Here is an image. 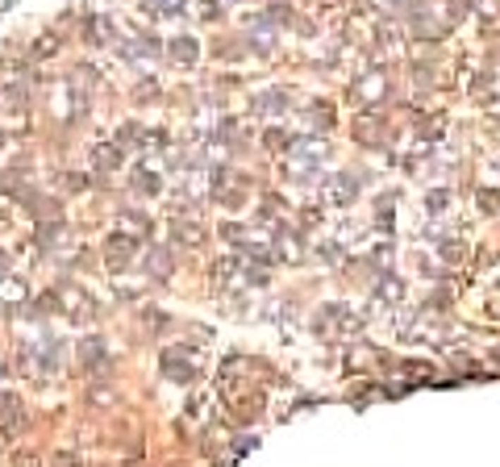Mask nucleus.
<instances>
[{"instance_id":"obj_1","label":"nucleus","mask_w":500,"mask_h":467,"mask_svg":"<svg viewBox=\"0 0 500 467\" xmlns=\"http://www.w3.org/2000/svg\"><path fill=\"white\" fill-rule=\"evenodd\" d=\"M163 372L171 375V380H180V384H192V380H196V355L183 351V346H171V351L163 355Z\"/></svg>"},{"instance_id":"obj_2","label":"nucleus","mask_w":500,"mask_h":467,"mask_svg":"<svg viewBox=\"0 0 500 467\" xmlns=\"http://www.w3.org/2000/svg\"><path fill=\"white\" fill-rule=\"evenodd\" d=\"M134 246H138V238H130V233H121V230L109 238V250H104V255H109V267H117V276H121V267L130 263Z\"/></svg>"},{"instance_id":"obj_3","label":"nucleus","mask_w":500,"mask_h":467,"mask_svg":"<svg viewBox=\"0 0 500 467\" xmlns=\"http://www.w3.org/2000/svg\"><path fill=\"white\" fill-rule=\"evenodd\" d=\"M171 238H176L180 246H200V242H205V226L192 222V217H188V222L176 217V222H171Z\"/></svg>"},{"instance_id":"obj_4","label":"nucleus","mask_w":500,"mask_h":467,"mask_svg":"<svg viewBox=\"0 0 500 467\" xmlns=\"http://www.w3.org/2000/svg\"><path fill=\"white\" fill-rule=\"evenodd\" d=\"M92 163H96L100 171H117V167H121V146H117V142H96V146H92Z\"/></svg>"},{"instance_id":"obj_5","label":"nucleus","mask_w":500,"mask_h":467,"mask_svg":"<svg viewBox=\"0 0 500 467\" xmlns=\"http://www.w3.org/2000/svg\"><path fill=\"white\" fill-rule=\"evenodd\" d=\"M355 96H359L363 104H375V96H384V71H371V75H363V80L355 84Z\"/></svg>"},{"instance_id":"obj_6","label":"nucleus","mask_w":500,"mask_h":467,"mask_svg":"<svg viewBox=\"0 0 500 467\" xmlns=\"http://www.w3.org/2000/svg\"><path fill=\"white\" fill-rule=\"evenodd\" d=\"M25 301V280L21 276H0V305H21Z\"/></svg>"},{"instance_id":"obj_7","label":"nucleus","mask_w":500,"mask_h":467,"mask_svg":"<svg viewBox=\"0 0 500 467\" xmlns=\"http://www.w3.org/2000/svg\"><path fill=\"white\" fill-rule=\"evenodd\" d=\"M171 59L183 63V67H192V63H196V38H176V42H171Z\"/></svg>"},{"instance_id":"obj_8","label":"nucleus","mask_w":500,"mask_h":467,"mask_svg":"<svg viewBox=\"0 0 500 467\" xmlns=\"http://www.w3.org/2000/svg\"><path fill=\"white\" fill-rule=\"evenodd\" d=\"M117 226H121V230H134V233H150V222H146L142 213H134V209L117 213Z\"/></svg>"},{"instance_id":"obj_9","label":"nucleus","mask_w":500,"mask_h":467,"mask_svg":"<svg viewBox=\"0 0 500 467\" xmlns=\"http://www.w3.org/2000/svg\"><path fill=\"white\" fill-rule=\"evenodd\" d=\"M134 188H138V192H159V188H163V180H159L154 171H146V167H142V171L134 176Z\"/></svg>"},{"instance_id":"obj_10","label":"nucleus","mask_w":500,"mask_h":467,"mask_svg":"<svg viewBox=\"0 0 500 467\" xmlns=\"http://www.w3.org/2000/svg\"><path fill=\"white\" fill-rule=\"evenodd\" d=\"M475 200H480V209H484V213H496V209H500V192H492V188H488V192H480Z\"/></svg>"},{"instance_id":"obj_11","label":"nucleus","mask_w":500,"mask_h":467,"mask_svg":"<svg viewBox=\"0 0 500 467\" xmlns=\"http://www.w3.org/2000/svg\"><path fill=\"white\" fill-rule=\"evenodd\" d=\"M113 401H117V392H113V388H92V405H100V409H104V405H113Z\"/></svg>"},{"instance_id":"obj_12","label":"nucleus","mask_w":500,"mask_h":467,"mask_svg":"<svg viewBox=\"0 0 500 467\" xmlns=\"http://www.w3.org/2000/svg\"><path fill=\"white\" fill-rule=\"evenodd\" d=\"M442 209H446V192H434L429 196V213H442Z\"/></svg>"}]
</instances>
